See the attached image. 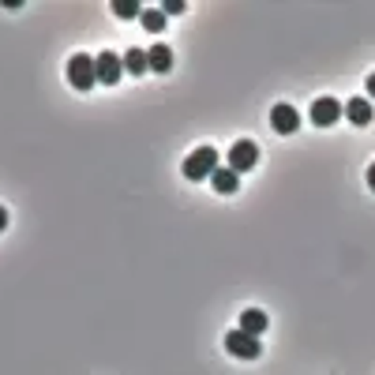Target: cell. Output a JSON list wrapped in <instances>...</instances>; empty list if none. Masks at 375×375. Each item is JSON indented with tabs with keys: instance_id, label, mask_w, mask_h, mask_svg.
Wrapping results in <instances>:
<instances>
[{
	"instance_id": "17",
	"label": "cell",
	"mask_w": 375,
	"mask_h": 375,
	"mask_svg": "<svg viewBox=\"0 0 375 375\" xmlns=\"http://www.w3.org/2000/svg\"><path fill=\"white\" fill-rule=\"evenodd\" d=\"M368 188L375 192V162H371V169H368Z\"/></svg>"
},
{
	"instance_id": "9",
	"label": "cell",
	"mask_w": 375,
	"mask_h": 375,
	"mask_svg": "<svg viewBox=\"0 0 375 375\" xmlns=\"http://www.w3.org/2000/svg\"><path fill=\"white\" fill-rule=\"evenodd\" d=\"M146 64H151V72H169L173 68V49L169 45H151L146 49Z\"/></svg>"
},
{
	"instance_id": "5",
	"label": "cell",
	"mask_w": 375,
	"mask_h": 375,
	"mask_svg": "<svg viewBox=\"0 0 375 375\" xmlns=\"http://www.w3.org/2000/svg\"><path fill=\"white\" fill-rule=\"evenodd\" d=\"M94 68H98V83L113 87V83H120V75H124V57H116V53H98V57H94Z\"/></svg>"
},
{
	"instance_id": "14",
	"label": "cell",
	"mask_w": 375,
	"mask_h": 375,
	"mask_svg": "<svg viewBox=\"0 0 375 375\" xmlns=\"http://www.w3.org/2000/svg\"><path fill=\"white\" fill-rule=\"evenodd\" d=\"M113 11H116L120 19H139V16H143V8L136 4V0H116Z\"/></svg>"
},
{
	"instance_id": "11",
	"label": "cell",
	"mask_w": 375,
	"mask_h": 375,
	"mask_svg": "<svg viewBox=\"0 0 375 375\" xmlns=\"http://www.w3.org/2000/svg\"><path fill=\"white\" fill-rule=\"evenodd\" d=\"M210 184H214V192H222V195H233L237 188H240V177H237L233 169H214Z\"/></svg>"
},
{
	"instance_id": "15",
	"label": "cell",
	"mask_w": 375,
	"mask_h": 375,
	"mask_svg": "<svg viewBox=\"0 0 375 375\" xmlns=\"http://www.w3.org/2000/svg\"><path fill=\"white\" fill-rule=\"evenodd\" d=\"M162 11H165V16H177V11H184V0H165Z\"/></svg>"
},
{
	"instance_id": "12",
	"label": "cell",
	"mask_w": 375,
	"mask_h": 375,
	"mask_svg": "<svg viewBox=\"0 0 375 375\" xmlns=\"http://www.w3.org/2000/svg\"><path fill=\"white\" fill-rule=\"evenodd\" d=\"M124 72H128V75L151 72V64H146V49H128V53H124Z\"/></svg>"
},
{
	"instance_id": "16",
	"label": "cell",
	"mask_w": 375,
	"mask_h": 375,
	"mask_svg": "<svg viewBox=\"0 0 375 375\" xmlns=\"http://www.w3.org/2000/svg\"><path fill=\"white\" fill-rule=\"evenodd\" d=\"M4 229H8V210L0 207V233H4Z\"/></svg>"
},
{
	"instance_id": "10",
	"label": "cell",
	"mask_w": 375,
	"mask_h": 375,
	"mask_svg": "<svg viewBox=\"0 0 375 375\" xmlns=\"http://www.w3.org/2000/svg\"><path fill=\"white\" fill-rule=\"evenodd\" d=\"M345 116H349L357 128L371 124V116H375V113H371V102H364V98H353L349 105H345Z\"/></svg>"
},
{
	"instance_id": "3",
	"label": "cell",
	"mask_w": 375,
	"mask_h": 375,
	"mask_svg": "<svg viewBox=\"0 0 375 375\" xmlns=\"http://www.w3.org/2000/svg\"><path fill=\"white\" fill-rule=\"evenodd\" d=\"M225 349H229L233 357H240V360H256L263 353V345H259V338H251V334H244L237 327V330L225 334Z\"/></svg>"
},
{
	"instance_id": "4",
	"label": "cell",
	"mask_w": 375,
	"mask_h": 375,
	"mask_svg": "<svg viewBox=\"0 0 375 375\" xmlns=\"http://www.w3.org/2000/svg\"><path fill=\"white\" fill-rule=\"evenodd\" d=\"M256 162H259V143L240 139V143L229 146V169H233V173H248Z\"/></svg>"
},
{
	"instance_id": "18",
	"label": "cell",
	"mask_w": 375,
	"mask_h": 375,
	"mask_svg": "<svg viewBox=\"0 0 375 375\" xmlns=\"http://www.w3.org/2000/svg\"><path fill=\"white\" fill-rule=\"evenodd\" d=\"M368 94H371V98H375V72L368 75Z\"/></svg>"
},
{
	"instance_id": "8",
	"label": "cell",
	"mask_w": 375,
	"mask_h": 375,
	"mask_svg": "<svg viewBox=\"0 0 375 375\" xmlns=\"http://www.w3.org/2000/svg\"><path fill=\"white\" fill-rule=\"evenodd\" d=\"M266 323H271V319H266V312H259V308H248V312L240 315V330L251 334V338H259L266 330Z\"/></svg>"
},
{
	"instance_id": "7",
	"label": "cell",
	"mask_w": 375,
	"mask_h": 375,
	"mask_svg": "<svg viewBox=\"0 0 375 375\" xmlns=\"http://www.w3.org/2000/svg\"><path fill=\"white\" fill-rule=\"evenodd\" d=\"M338 116H345V109L334 98H319L315 105H312V124H319V128H330Z\"/></svg>"
},
{
	"instance_id": "2",
	"label": "cell",
	"mask_w": 375,
	"mask_h": 375,
	"mask_svg": "<svg viewBox=\"0 0 375 375\" xmlns=\"http://www.w3.org/2000/svg\"><path fill=\"white\" fill-rule=\"evenodd\" d=\"M68 83H72L75 90L98 87V68H94V57H87V53H75V57L68 60Z\"/></svg>"
},
{
	"instance_id": "13",
	"label": "cell",
	"mask_w": 375,
	"mask_h": 375,
	"mask_svg": "<svg viewBox=\"0 0 375 375\" xmlns=\"http://www.w3.org/2000/svg\"><path fill=\"white\" fill-rule=\"evenodd\" d=\"M139 19H143V26H146V31H151V34H158V31H162V26H165V11H162V8H146Z\"/></svg>"
},
{
	"instance_id": "1",
	"label": "cell",
	"mask_w": 375,
	"mask_h": 375,
	"mask_svg": "<svg viewBox=\"0 0 375 375\" xmlns=\"http://www.w3.org/2000/svg\"><path fill=\"white\" fill-rule=\"evenodd\" d=\"M214 169H218V151L214 146H199L184 158V177L188 180H203V177H214Z\"/></svg>"
},
{
	"instance_id": "6",
	"label": "cell",
	"mask_w": 375,
	"mask_h": 375,
	"mask_svg": "<svg viewBox=\"0 0 375 375\" xmlns=\"http://www.w3.org/2000/svg\"><path fill=\"white\" fill-rule=\"evenodd\" d=\"M271 128L278 131V136H293V131L300 128V113L293 109V105H286V102H278L274 109H271Z\"/></svg>"
}]
</instances>
